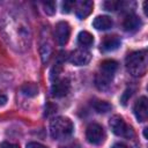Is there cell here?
Masks as SVG:
<instances>
[{
	"label": "cell",
	"instance_id": "cell-1",
	"mask_svg": "<svg viewBox=\"0 0 148 148\" xmlns=\"http://www.w3.org/2000/svg\"><path fill=\"white\" fill-rule=\"evenodd\" d=\"M0 30L6 43L15 51L24 52L31 43V29L25 16L20 12L8 9L0 18Z\"/></svg>",
	"mask_w": 148,
	"mask_h": 148
},
{
	"label": "cell",
	"instance_id": "cell-2",
	"mask_svg": "<svg viewBox=\"0 0 148 148\" xmlns=\"http://www.w3.org/2000/svg\"><path fill=\"white\" fill-rule=\"evenodd\" d=\"M148 67V56L146 50L134 51L126 58V68L133 76H142L146 74Z\"/></svg>",
	"mask_w": 148,
	"mask_h": 148
},
{
	"label": "cell",
	"instance_id": "cell-3",
	"mask_svg": "<svg viewBox=\"0 0 148 148\" xmlns=\"http://www.w3.org/2000/svg\"><path fill=\"white\" fill-rule=\"evenodd\" d=\"M118 68V64L117 61L114 60H111V59H108V60H104L101 66H99V71L97 72L96 74V77H95V83H96V87L99 89V90H105L113 76H114V73Z\"/></svg>",
	"mask_w": 148,
	"mask_h": 148
},
{
	"label": "cell",
	"instance_id": "cell-4",
	"mask_svg": "<svg viewBox=\"0 0 148 148\" xmlns=\"http://www.w3.org/2000/svg\"><path fill=\"white\" fill-rule=\"evenodd\" d=\"M74 131V125L69 118L57 117L50 124V133L53 139L64 140L72 135Z\"/></svg>",
	"mask_w": 148,
	"mask_h": 148
},
{
	"label": "cell",
	"instance_id": "cell-5",
	"mask_svg": "<svg viewBox=\"0 0 148 148\" xmlns=\"http://www.w3.org/2000/svg\"><path fill=\"white\" fill-rule=\"evenodd\" d=\"M109 125H110L111 131L118 136H123V138H127V139H132L134 136L133 128L130 125H127L126 121L124 120V118L120 117L119 114L112 116Z\"/></svg>",
	"mask_w": 148,
	"mask_h": 148
},
{
	"label": "cell",
	"instance_id": "cell-6",
	"mask_svg": "<svg viewBox=\"0 0 148 148\" xmlns=\"http://www.w3.org/2000/svg\"><path fill=\"white\" fill-rule=\"evenodd\" d=\"M86 138L88 142L92 145H101L105 139L104 128L98 124H90L86 131Z\"/></svg>",
	"mask_w": 148,
	"mask_h": 148
},
{
	"label": "cell",
	"instance_id": "cell-7",
	"mask_svg": "<svg viewBox=\"0 0 148 148\" xmlns=\"http://www.w3.org/2000/svg\"><path fill=\"white\" fill-rule=\"evenodd\" d=\"M69 36H71V27H69V24L67 22H65V21L58 22L57 25H56V29H54V37H56L57 43L60 46H64L68 42Z\"/></svg>",
	"mask_w": 148,
	"mask_h": 148
},
{
	"label": "cell",
	"instance_id": "cell-8",
	"mask_svg": "<svg viewBox=\"0 0 148 148\" xmlns=\"http://www.w3.org/2000/svg\"><path fill=\"white\" fill-rule=\"evenodd\" d=\"M91 60V53L86 49H77L69 56V61L75 66H84Z\"/></svg>",
	"mask_w": 148,
	"mask_h": 148
},
{
	"label": "cell",
	"instance_id": "cell-9",
	"mask_svg": "<svg viewBox=\"0 0 148 148\" xmlns=\"http://www.w3.org/2000/svg\"><path fill=\"white\" fill-rule=\"evenodd\" d=\"M71 83L68 79H57L53 81L51 92L53 97H64L69 92Z\"/></svg>",
	"mask_w": 148,
	"mask_h": 148
},
{
	"label": "cell",
	"instance_id": "cell-10",
	"mask_svg": "<svg viewBox=\"0 0 148 148\" xmlns=\"http://www.w3.org/2000/svg\"><path fill=\"white\" fill-rule=\"evenodd\" d=\"M133 111H134V114H135V118L138 119V121L143 123V121L147 120V117H148V101H147L146 96H141L135 102Z\"/></svg>",
	"mask_w": 148,
	"mask_h": 148
},
{
	"label": "cell",
	"instance_id": "cell-11",
	"mask_svg": "<svg viewBox=\"0 0 148 148\" xmlns=\"http://www.w3.org/2000/svg\"><path fill=\"white\" fill-rule=\"evenodd\" d=\"M45 34L46 35H44V32L42 34V43H40V57L44 64L49 61L52 52V44L50 43V38H49L50 31L47 28H45Z\"/></svg>",
	"mask_w": 148,
	"mask_h": 148
},
{
	"label": "cell",
	"instance_id": "cell-12",
	"mask_svg": "<svg viewBox=\"0 0 148 148\" xmlns=\"http://www.w3.org/2000/svg\"><path fill=\"white\" fill-rule=\"evenodd\" d=\"M141 20L134 14H127L123 21V28L126 32H135L141 27Z\"/></svg>",
	"mask_w": 148,
	"mask_h": 148
},
{
	"label": "cell",
	"instance_id": "cell-13",
	"mask_svg": "<svg viewBox=\"0 0 148 148\" xmlns=\"http://www.w3.org/2000/svg\"><path fill=\"white\" fill-rule=\"evenodd\" d=\"M120 46V38L116 35L105 36L101 43V50L103 52H111Z\"/></svg>",
	"mask_w": 148,
	"mask_h": 148
},
{
	"label": "cell",
	"instance_id": "cell-14",
	"mask_svg": "<svg viewBox=\"0 0 148 148\" xmlns=\"http://www.w3.org/2000/svg\"><path fill=\"white\" fill-rule=\"evenodd\" d=\"M92 7H94V3L92 1H79V2H75V14L79 18L83 20L86 18L91 12H92Z\"/></svg>",
	"mask_w": 148,
	"mask_h": 148
},
{
	"label": "cell",
	"instance_id": "cell-15",
	"mask_svg": "<svg viewBox=\"0 0 148 148\" xmlns=\"http://www.w3.org/2000/svg\"><path fill=\"white\" fill-rule=\"evenodd\" d=\"M112 24H113L112 20L106 15H99L95 17L92 21V25L97 30H108L112 27Z\"/></svg>",
	"mask_w": 148,
	"mask_h": 148
},
{
	"label": "cell",
	"instance_id": "cell-16",
	"mask_svg": "<svg viewBox=\"0 0 148 148\" xmlns=\"http://www.w3.org/2000/svg\"><path fill=\"white\" fill-rule=\"evenodd\" d=\"M92 43H94V37H92V35L90 32L83 30V31H81L79 34V36H77V44L80 46L89 47V46L92 45Z\"/></svg>",
	"mask_w": 148,
	"mask_h": 148
},
{
	"label": "cell",
	"instance_id": "cell-17",
	"mask_svg": "<svg viewBox=\"0 0 148 148\" xmlns=\"http://www.w3.org/2000/svg\"><path fill=\"white\" fill-rule=\"evenodd\" d=\"M21 91L23 95H25L28 97H34L38 94V87L34 82H28L21 87Z\"/></svg>",
	"mask_w": 148,
	"mask_h": 148
},
{
	"label": "cell",
	"instance_id": "cell-18",
	"mask_svg": "<svg viewBox=\"0 0 148 148\" xmlns=\"http://www.w3.org/2000/svg\"><path fill=\"white\" fill-rule=\"evenodd\" d=\"M91 104H92V108L98 113H106V112H109L112 109L111 104L108 103L106 101H94Z\"/></svg>",
	"mask_w": 148,
	"mask_h": 148
},
{
	"label": "cell",
	"instance_id": "cell-19",
	"mask_svg": "<svg viewBox=\"0 0 148 148\" xmlns=\"http://www.w3.org/2000/svg\"><path fill=\"white\" fill-rule=\"evenodd\" d=\"M124 2L121 1H105L103 2V7L105 10H109V12H114L117 9H120L123 7Z\"/></svg>",
	"mask_w": 148,
	"mask_h": 148
},
{
	"label": "cell",
	"instance_id": "cell-20",
	"mask_svg": "<svg viewBox=\"0 0 148 148\" xmlns=\"http://www.w3.org/2000/svg\"><path fill=\"white\" fill-rule=\"evenodd\" d=\"M43 8L47 15H53L56 13V2H53V1L43 2Z\"/></svg>",
	"mask_w": 148,
	"mask_h": 148
},
{
	"label": "cell",
	"instance_id": "cell-21",
	"mask_svg": "<svg viewBox=\"0 0 148 148\" xmlns=\"http://www.w3.org/2000/svg\"><path fill=\"white\" fill-rule=\"evenodd\" d=\"M62 13H69L75 7V1H65L62 2Z\"/></svg>",
	"mask_w": 148,
	"mask_h": 148
},
{
	"label": "cell",
	"instance_id": "cell-22",
	"mask_svg": "<svg viewBox=\"0 0 148 148\" xmlns=\"http://www.w3.org/2000/svg\"><path fill=\"white\" fill-rule=\"evenodd\" d=\"M131 95H132V90H131V89H126V90L124 91V94H123V96H121V99H120L124 105H126V103H127L128 98L131 97Z\"/></svg>",
	"mask_w": 148,
	"mask_h": 148
},
{
	"label": "cell",
	"instance_id": "cell-23",
	"mask_svg": "<svg viewBox=\"0 0 148 148\" xmlns=\"http://www.w3.org/2000/svg\"><path fill=\"white\" fill-rule=\"evenodd\" d=\"M0 148H20L18 145L13 143V142H8V141H3L0 143Z\"/></svg>",
	"mask_w": 148,
	"mask_h": 148
},
{
	"label": "cell",
	"instance_id": "cell-24",
	"mask_svg": "<svg viewBox=\"0 0 148 148\" xmlns=\"http://www.w3.org/2000/svg\"><path fill=\"white\" fill-rule=\"evenodd\" d=\"M27 148H47V147L39 142H29L27 145Z\"/></svg>",
	"mask_w": 148,
	"mask_h": 148
},
{
	"label": "cell",
	"instance_id": "cell-25",
	"mask_svg": "<svg viewBox=\"0 0 148 148\" xmlns=\"http://www.w3.org/2000/svg\"><path fill=\"white\" fill-rule=\"evenodd\" d=\"M7 103V97L3 94H0V106H3Z\"/></svg>",
	"mask_w": 148,
	"mask_h": 148
},
{
	"label": "cell",
	"instance_id": "cell-26",
	"mask_svg": "<svg viewBox=\"0 0 148 148\" xmlns=\"http://www.w3.org/2000/svg\"><path fill=\"white\" fill-rule=\"evenodd\" d=\"M111 148H127V147H126V146H125L124 143H120V142H117V143H114V145H113V146H112Z\"/></svg>",
	"mask_w": 148,
	"mask_h": 148
}]
</instances>
